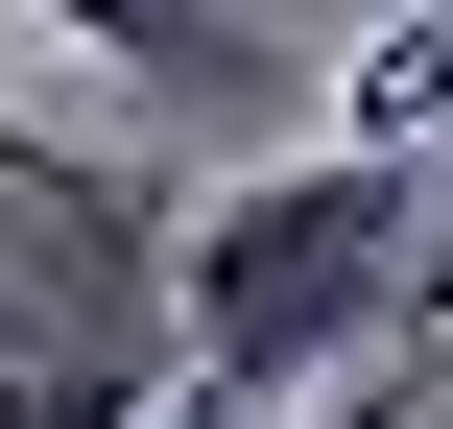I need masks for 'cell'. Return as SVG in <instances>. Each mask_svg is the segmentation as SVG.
<instances>
[{
  "instance_id": "4",
  "label": "cell",
  "mask_w": 453,
  "mask_h": 429,
  "mask_svg": "<svg viewBox=\"0 0 453 429\" xmlns=\"http://www.w3.org/2000/svg\"><path fill=\"white\" fill-rule=\"evenodd\" d=\"M48 167H96V143H48V119H24V96H0V191H48Z\"/></svg>"
},
{
  "instance_id": "1",
  "label": "cell",
  "mask_w": 453,
  "mask_h": 429,
  "mask_svg": "<svg viewBox=\"0 0 453 429\" xmlns=\"http://www.w3.org/2000/svg\"><path fill=\"white\" fill-rule=\"evenodd\" d=\"M430 167H358V143H311V167H239V191H191V263H167V406L191 429H311V382H358V358H406V310H430Z\"/></svg>"
},
{
  "instance_id": "3",
  "label": "cell",
  "mask_w": 453,
  "mask_h": 429,
  "mask_svg": "<svg viewBox=\"0 0 453 429\" xmlns=\"http://www.w3.org/2000/svg\"><path fill=\"white\" fill-rule=\"evenodd\" d=\"M0 429H191L167 382H0Z\"/></svg>"
},
{
  "instance_id": "2",
  "label": "cell",
  "mask_w": 453,
  "mask_h": 429,
  "mask_svg": "<svg viewBox=\"0 0 453 429\" xmlns=\"http://www.w3.org/2000/svg\"><path fill=\"white\" fill-rule=\"evenodd\" d=\"M430 119H453V0L406 24V48H358V72H334V143H358V167H430Z\"/></svg>"
},
{
  "instance_id": "5",
  "label": "cell",
  "mask_w": 453,
  "mask_h": 429,
  "mask_svg": "<svg viewBox=\"0 0 453 429\" xmlns=\"http://www.w3.org/2000/svg\"><path fill=\"white\" fill-rule=\"evenodd\" d=\"M311 429H406V406H311Z\"/></svg>"
}]
</instances>
